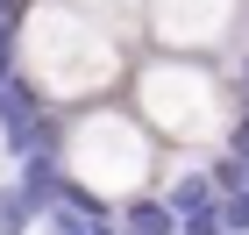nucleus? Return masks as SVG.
<instances>
[{
    "instance_id": "obj_1",
    "label": "nucleus",
    "mask_w": 249,
    "mask_h": 235,
    "mask_svg": "<svg viewBox=\"0 0 249 235\" xmlns=\"http://www.w3.org/2000/svg\"><path fill=\"white\" fill-rule=\"evenodd\" d=\"M128 57H135V43L71 0H21V15H15V78L50 114L114 100L128 78Z\"/></svg>"
},
{
    "instance_id": "obj_2",
    "label": "nucleus",
    "mask_w": 249,
    "mask_h": 235,
    "mask_svg": "<svg viewBox=\"0 0 249 235\" xmlns=\"http://www.w3.org/2000/svg\"><path fill=\"white\" fill-rule=\"evenodd\" d=\"M121 107H128L164 150L207 157V150L228 143L235 86H228V72H221V57H178V50H142V43H135L128 78H121Z\"/></svg>"
},
{
    "instance_id": "obj_3",
    "label": "nucleus",
    "mask_w": 249,
    "mask_h": 235,
    "mask_svg": "<svg viewBox=\"0 0 249 235\" xmlns=\"http://www.w3.org/2000/svg\"><path fill=\"white\" fill-rule=\"evenodd\" d=\"M57 171L64 185H78L86 199H100L114 214L128 193H157V171H164V143L142 128V121L114 100H93V107H71L57 114Z\"/></svg>"
},
{
    "instance_id": "obj_4",
    "label": "nucleus",
    "mask_w": 249,
    "mask_h": 235,
    "mask_svg": "<svg viewBox=\"0 0 249 235\" xmlns=\"http://www.w3.org/2000/svg\"><path fill=\"white\" fill-rule=\"evenodd\" d=\"M249 0H142L135 43L142 50H178V57H228L242 43Z\"/></svg>"
},
{
    "instance_id": "obj_5",
    "label": "nucleus",
    "mask_w": 249,
    "mask_h": 235,
    "mask_svg": "<svg viewBox=\"0 0 249 235\" xmlns=\"http://www.w3.org/2000/svg\"><path fill=\"white\" fill-rule=\"evenodd\" d=\"M0 157H7V164L57 157V114H50L21 78H0Z\"/></svg>"
},
{
    "instance_id": "obj_6",
    "label": "nucleus",
    "mask_w": 249,
    "mask_h": 235,
    "mask_svg": "<svg viewBox=\"0 0 249 235\" xmlns=\"http://www.w3.org/2000/svg\"><path fill=\"white\" fill-rule=\"evenodd\" d=\"M114 228H128V235H178V214L164 207V193H128L114 207Z\"/></svg>"
},
{
    "instance_id": "obj_7",
    "label": "nucleus",
    "mask_w": 249,
    "mask_h": 235,
    "mask_svg": "<svg viewBox=\"0 0 249 235\" xmlns=\"http://www.w3.org/2000/svg\"><path fill=\"white\" fill-rule=\"evenodd\" d=\"M71 7H86L93 21H107L114 36H128V43H135V21H142V0H71Z\"/></svg>"
},
{
    "instance_id": "obj_8",
    "label": "nucleus",
    "mask_w": 249,
    "mask_h": 235,
    "mask_svg": "<svg viewBox=\"0 0 249 235\" xmlns=\"http://www.w3.org/2000/svg\"><path fill=\"white\" fill-rule=\"evenodd\" d=\"M0 235H36V214H29V199L15 185H0Z\"/></svg>"
},
{
    "instance_id": "obj_9",
    "label": "nucleus",
    "mask_w": 249,
    "mask_h": 235,
    "mask_svg": "<svg viewBox=\"0 0 249 235\" xmlns=\"http://www.w3.org/2000/svg\"><path fill=\"white\" fill-rule=\"evenodd\" d=\"M221 72H228V86H235V93L249 100V43H235L228 57H221Z\"/></svg>"
},
{
    "instance_id": "obj_10",
    "label": "nucleus",
    "mask_w": 249,
    "mask_h": 235,
    "mask_svg": "<svg viewBox=\"0 0 249 235\" xmlns=\"http://www.w3.org/2000/svg\"><path fill=\"white\" fill-rule=\"evenodd\" d=\"M0 78H15V21H0Z\"/></svg>"
},
{
    "instance_id": "obj_11",
    "label": "nucleus",
    "mask_w": 249,
    "mask_h": 235,
    "mask_svg": "<svg viewBox=\"0 0 249 235\" xmlns=\"http://www.w3.org/2000/svg\"><path fill=\"white\" fill-rule=\"evenodd\" d=\"M21 15V0H0V21H15Z\"/></svg>"
},
{
    "instance_id": "obj_12",
    "label": "nucleus",
    "mask_w": 249,
    "mask_h": 235,
    "mask_svg": "<svg viewBox=\"0 0 249 235\" xmlns=\"http://www.w3.org/2000/svg\"><path fill=\"white\" fill-rule=\"evenodd\" d=\"M242 43H249V15H242Z\"/></svg>"
},
{
    "instance_id": "obj_13",
    "label": "nucleus",
    "mask_w": 249,
    "mask_h": 235,
    "mask_svg": "<svg viewBox=\"0 0 249 235\" xmlns=\"http://www.w3.org/2000/svg\"><path fill=\"white\" fill-rule=\"evenodd\" d=\"M221 235H228V228H221Z\"/></svg>"
}]
</instances>
